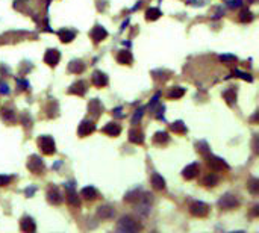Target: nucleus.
<instances>
[{
    "label": "nucleus",
    "instance_id": "nucleus-21",
    "mask_svg": "<svg viewBox=\"0 0 259 233\" xmlns=\"http://www.w3.org/2000/svg\"><path fill=\"white\" fill-rule=\"evenodd\" d=\"M58 35H59V40L62 43H71L74 40V37H76V31H71V29L65 28V29H61L58 32Z\"/></svg>",
    "mask_w": 259,
    "mask_h": 233
},
{
    "label": "nucleus",
    "instance_id": "nucleus-41",
    "mask_svg": "<svg viewBox=\"0 0 259 233\" xmlns=\"http://www.w3.org/2000/svg\"><path fill=\"white\" fill-rule=\"evenodd\" d=\"M0 93L2 94H10V88H8V85L7 84H0Z\"/></svg>",
    "mask_w": 259,
    "mask_h": 233
},
{
    "label": "nucleus",
    "instance_id": "nucleus-23",
    "mask_svg": "<svg viewBox=\"0 0 259 233\" xmlns=\"http://www.w3.org/2000/svg\"><path fill=\"white\" fill-rule=\"evenodd\" d=\"M129 141L141 145L144 142V133L140 129H132V130H129Z\"/></svg>",
    "mask_w": 259,
    "mask_h": 233
},
{
    "label": "nucleus",
    "instance_id": "nucleus-31",
    "mask_svg": "<svg viewBox=\"0 0 259 233\" xmlns=\"http://www.w3.org/2000/svg\"><path fill=\"white\" fill-rule=\"evenodd\" d=\"M0 117H2L5 121H10V123L16 121V114H14V111L10 109V108H4L2 112H0Z\"/></svg>",
    "mask_w": 259,
    "mask_h": 233
},
{
    "label": "nucleus",
    "instance_id": "nucleus-18",
    "mask_svg": "<svg viewBox=\"0 0 259 233\" xmlns=\"http://www.w3.org/2000/svg\"><path fill=\"white\" fill-rule=\"evenodd\" d=\"M117 62L123 64V65H131L134 62V56H132V53L129 50H121L117 55Z\"/></svg>",
    "mask_w": 259,
    "mask_h": 233
},
{
    "label": "nucleus",
    "instance_id": "nucleus-4",
    "mask_svg": "<svg viewBox=\"0 0 259 233\" xmlns=\"http://www.w3.org/2000/svg\"><path fill=\"white\" fill-rule=\"evenodd\" d=\"M38 147L41 148V151L44 154H55L56 153V145H55V141L52 136L49 135H44V136H40L38 138Z\"/></svg>",
    "mask_w": 259,
    "mask_h": 233
},
{
    "label": "nucleus",
    "instance_id": "nucleus-47",
    "mask_svg": "<svg viewBox=\"0 0 259 233\" xmlns=\"http://www.w3.org/2000/svg\"><path fill=\"white\" fill-rule=\"evenodd\" d=\"M253 150H254V153H257V136L256 135L253 138Z\"/></svg>",
    "mask_w": 259,
    "mask_h": 233
},
{
    "label": "nucleus",
    "instance_id": "nucleus-44",
    "mask_svg": "<svg viewBox=\"0 0 259 233\" xmlns=\"http://www.w3.org/2000/svg\"><path fill=\"white\" fill-rule=\"evenodd\" d=\"M35 191H37V188H35V186H31V188L26 189V195H28V197H32V195L35 194Z\"/></svg>",
    "mask_w": 259,
    "mask_h": 233
},
{
    "label": "nucleus",
    "instance_id": "nucleus-39",
    "mask_svg": "<svg viewBox=\"0 0 259 233\" xmlns=\"http://www.w3.org/2000/svg\"><path fill=\"white\" fill-rule=\"evenodd\" d=\"M143 112H144V108H140V109L135 112V115H134V118H132V124H137V121H140V120H141Z\"/></svg>",
    "mask_w": 259,
    "mask_h": 233
},
{
    "label": "nucleus",
    "instance_id": "nucleus-17",
    "mask_svg": "<svg viewBox=\"0 0 259 233\" xmlns=\"http://www.w3.org/2000/svg\"><path fill=\"white\" fill-rule=\"evenodd\" d=\"M197 174H199V164H190V165H188V167H185V168H184V171H182V176H184L187 180L194 179Z\"/></svg>",
    "mask_w": 259,
    "mask_h": 233
},
{
    "label": "nucleus",
    "instance_id": "nucleus-34",
    "mask_svg": "<svg viewBox=\"0 0 259 233\" xmlns=\"http://www.w3.org/2000/svg\"><path fill=\"white\" fill-rule=\"evenodd\" d=\"M196 150H197L199 153H202L203 156H205V154L209 153V145H208L206 141H199V142H196Z\"/></svg>",
    "mask_w": 259,
    "mask_h": 233
},
{
    "label": "nucleus",
    "instance_id": "nucleus-46",
    "mask_svg": "<svg viewBox=\"0 0 259 233\" xmlns=\"http://www.w3.org/2000/svg\"><path fill=\"white\" fill-rule=\"evenodd\" d=\"M112 114H114L115 117H120V118L123 117V114H121V108H117V109H114V111H112Z\"/></svg>",
    "mask_w": 259,
    "mask_h": 233
},
{
    "label": "nucleus",
    "instance_id": "nucleus-25",
    "mask_svg": "<svg viewBox=\"0 0 259 233\" xmlns=\"http://www.w3.org/2000/svg\"><path fill=\"white\" fill-rule=\"evenodd\" d=\"M80 195H82L85 200L93 201V200H96V198H97V191H96V188H94V186H86V188H83V189L80 191Z\"/></svg>",
    "mask_w": 259,
    "mask_h": 233
},
{
    "label": "nucleus",
    "instance_id": "nucleus-10",
    "mask_svg": "<svg viewBox=\"0 0 259 233\" xmlns=\"http://www.w3.org/2000/svg\"><path fill=\"white\" fill-rule=\"evenodd\" d=\"M90 37H91V40H93L94 43H100V41H103V40L108 37V32H106V29H105L103 26L96 25V26L91 29Z\"/></svg>",
    "mask_w": 259,
    "mask_h": 233
},
{
    "label": "nucleus",
    "instance_id": "nucleus-15",
    "mask_svg": "<svg viewBox=\"0 0 259 233\" xmlns=\"http://www.w3.org/2000/svg\"><path fill=\"white\" fill-rule=\"evenodd\" d=\"M86 88H88V85H86V82L85 81H77V82H74L71 87H70V90H68V93L70 94H76V96H85V93H86Z\"/></svg>",
    "mask_w": 259,
    "mask_h": 233
},
{
    "label": "nucleus",
    "instance_id": "nucleus-45",
    "mask_svg": "<svg viewBox=\"0 0 259 233\" xmlns=\"http://www.w3.org/2000/svg\"><path fill=\"white\" fill-rule=\"evenodd\" d=\"M158 100H159V94H156V96H155V97L152 99V102H150V109H152V108H153V106H155V105L158 103Z\"/></svg>",
    "mask_w": 259,
    "mask_h": 233
},
{
    "label": "nucleus",
    "instance_id": "nucleus-38",
    "mask_svg": "<svg viewBox=\"0 0 259 233\" xmlns=\"http://www.w3.org/2000/svg\"><path fill=\"white\" fill-rule=\"evenodd\" d=\"M11 180H13V177H11V176H5V174H2V176H0V186H7V185H10V183H11Z\"/></svg>",
    "mask_w": 259,
    "mask_h": 233
},
{
    "label": "nucleus",
    "instance_id": "nucleus-24",
    "mask_svg": "<svg viewBox=\"0 0 259 233\" xmlns=\"http://www.w3.org/2000/svg\"><path fill=\"white\" fill-rule=\"evenodd\" d=\"M103 133L109 135V136H118L121 133V127L117 123H108L103 127Z\"/></svg>",
    "mask_w": 259,
    "mask_h": 233
},
{
    "label": "nucleus",
    "instance_id": "nucleus-8",
    "mask_svg": "<svg viewBox=\"0 0 259 233\" xmlns=\"http://www.w3.org/2000/svg\"><path fill=\"white\" fill-rule=\"evenodd\" d=\"M190 210H191V213H193L194 216L202 218V216H206V215H208L209 206H208L206 203H202V201H194V203L190 206Z\"/></svg>",
    "mask_w": 259,
    "mask_h": 233
},
{
    "label": "nucleus",
    "instance_id": "nucleus-1",
    "mask_svg": "<svg viewBox=\"0 0 259 233\" xmlns=\"http://www.w3.org/2000/svg\"><path fill=\"white\" fill-rule=\"evenodd\" d=\"M141 224H138L137 221H134L131 216H123L118 224H117V231H123V233H129V231H138L141 230Z\"/></svg>",
    "mask_w": 259,
    "mask_h": 233
},
{
    "label": "nucleus",
    "instance_id": "nucleus-12",
    "mask_svg": "<svg viewBox=\"0 0 259 233\" xmlns=\"http://www.w3.org/2000/svg\"><path fill=\"white\" fill-rule=\"evenodd\" d=\"M59 59H61V55H59V52H58L56 49H49V50L46 52V55H44V62H46L47 65H50V67L58 65Z\"/></svg>",
    "mask_w": 259,
    "mask_h": 233
},
{
    "label": "nucleus",
    "instance_id": "nucleus-48",
    "mask_svg": "<svg viewBox=\"0 0 259 233\" xmlns=\"http://www.w3.org/2000/svg\"><path fill=\"white\" fill-rule=\"evenodd\" d=\"M257 209H259V206H254V207H253V216L257 215Z\"/></svg>",
    "mask_w": 259,
    "mask_h": 233
},
{
    "label": "nucleus",
    "instance_id": "nucleus-22",
    "mask_svg": "<svg viewBox=\"0 0 259 233\" xmlns=\"http://www.w3.org/2000/svg\"><path fill=\"white\" fill-rule=\"evenodd\" d=\"M83 70H85V64H83L80 59H73V61L68 64V71H70V73L80 74V73H83Z\"/></svg>",
    "mask_w": 259,
    "mask_h": 233
},
{
    "label": "nucleus",
    "instance_id": "nucleus-2",
    "mask_svg": "<svg viewBox=\"0 0 259 233\" xmlns=\"http://www.w3.org/2000/svg\"><path fill=\"white\" fill-rule=\"evenodd\" d=\"M205 158H206L208 167L212 171H227V170H230V167L221 158H217V156H214V154H209V153L205 154Z\"/></svg>",
    "mask_w": 259,
    "mask_h": 233
},
{
    "label": "nucleus",
    "instance_id": "nucleus-13",
    "mask_svg": "<svg viewBox=\"0 0 259 233\" xmlns=\"http://www.w3.org/2000/svg\"><path fill=\"white\" fill-rule=\"evenodd\" d=\"M91 82L93 85H96L97 88H103L108 85V76L102 71H94L91 76Z\"/></svg>",
    "mask_w": 259,
    "mask_h": 233
},
{
    "label": "nucleus",
    "instance_id": "nucleus-27",
    "mask_svg": "<svg viewBox=\"0 0 259 233\" xmlns=\"http://www.w3.org/2000/svg\"><path fill=\"white\" fill-rule=\"evenodd\" d=\"M223 97H224V100L227 102V105H233L235 102H236V90L233 88V87H230L229 90H226L224 93H223Z\"/></svg>",
    "mask_w": 259,
    "mask_h": 233
},
{
    "label": "nucleus",
    "instance_id": "nucleus-28",
    "mask_svg": "<svg viewBox=\"0 0 259 233\" xmlns=\"http://www.w3.org/2000/svg\"><path fill=\"white\" fill-rule=\"evenodd\" d=\"M141 189H134V191H129L126 195H124V201H127V203H137L140 198H141Z\"/></svg>",
    "mask_w": 259,
    "mask_h": 233
},
{
    "label": "nucleus",
    "instance_id": "nucleus-6",
    "mask_svg": "<svg viewBox=\"0 0 259 233\" xmlns=\"http://www.w3.org/2000/svg\"><path fill=\"white\" fill-rule=\"evenodd\" d=\"M64 188H65V200H67V203L71 207H79L80 201H79V197H77V192H76L74 186L71 183H65Z\"/></svg>",
    "mask_w": 259,
    "mask_h": 233
},
{
    "label": "nucleus",
    "instance_id": "nucleus-33",
    "mask_svg": "<svg viewBox=\"0 0 259 233\" xmlns=\"http://www.w3.org/2000/svg\"><path fill=\"white\" fill-rule=\"evenodd\" d=\"M184 94H185V90L181 87H176L168 93V99H181V97H184Z\"/></svg>",
    "mask_w": 259,
    "mask_h": 233
},
{
    "label": "nucleus",
    "instance_id": "nucleus-42",
    "mask_svg": "<svg viewBox=\"0 0 259 233\" xmlns=\"http://www.w3.org/2000/svg\"><path fill=\"white\" fill-rule=\"evenodd\" d=\"M164 111H165V108H164V106H159V111H158V114H156V118H158V120H164Z\"/></svg>",
    "mask_w": 259,
    "mask_h": 233
},
{
    "label": "nucleus",
    "instance_id": "nucleus-26",
    "mask_svg": "<svg viewBox=\"0 0 259 233\" xmlns=\"http://www.w3.org/2000/svg\"><path fill=\"white\" fill-rule=\"evenodd\" d=\"M168 141H170V136L167 132H156L153 136V142L156 145H165V144H168Z\"/></svg>",
    "mask_w": 259,
    "mask_h": 233
},
{
    "label": "nucleus",
    "instance_id": "nucleus-30",
    "mask_svg": "<svg viewBox=\"0 0 259 233\" xmlns=\"http://www.w3.org/2000/svg\"><path fill=\"white\" fill-rule=\"evenodd\" d=\"M170 129L175 132V133H181V135H184V133H187V124L184 123V121H175L171 126H170Z\"/></svg>",
    "mask_w": 259,
    "mask_h": 233
},
{
    "label": "nucleus",
    "instance_id": "nucleus-35",
    "mask_svg": "<svg viewBox=\"0 0 259 233\" xmlns=\"http://www.w3.org/2000/svg\"><path fill=\"white\" fill-rule=\"evenodd\" d=\"M247 188H248V191H250L253 195H257V194H259V180H257V179H251V180L248 182Z\"/></svg>",
    "mask_w": 259,
    "mask_h": 233
},
{
    "label": "nucleus",
    "instance_id": "nucleus-37",
    "mask_svg": "<svg viewBox=\"0 0 259 233\" xmlns=\"http://www.w3.org/2000/svg\"><path fill=\"white\" fill-rule=\"evenodd\" d=\"M232 76H238V77H241V79H244V81H247V82H251V81H253V77H251L248 73H242V71H238V70H235V71L232 73Z\"/></svg>",
    "mask_w": 259,
    "mask_h": 233
},
{
    "label": "nucleus",
    "instance_id": "nucleus-43",
    "mask_svg": "<svg viewBox=\"0 0 259 233\" xmlns=\"http://www.w3.org/2000/svg\"><path fill=\"white\" fill-rule=\"evenodd\" d=\"M220 59H221V61H236V58H235V56H232V55H224V56H220Z\"/></svg>",
    "mask_w": 259,
    "mask_h": 233
},
{
    "label": "nucleus",
    "instance_id": "nucleus-16",
    "mask_svg": "<svg viewBox=\"0 0 259 233\" xmlns=\"http://www.w3.org/2000/svg\"><path fill=\"white\" fill-rule=\"evenodd\" d=\"M20 228L26 233H32L37 230V225H35V221L31 218V216H23L22 221H20Z\"/></svg>",
    "mask_w": 259,
    "mask_h": 233
},
{
    "label": "nucleus",
    "instance_id": "nucleus-29",
    "mask_svg": "<svg viewBox=\"0 0 259 233\" xmlns=\"http://www.w3.org/2000/svg\"><path fill=\"white\" fill-rule=\"evenodd\" d=\"M161 16H162V13H161L159 8H149V10L146 11V20H147V22H155V20H158Z\"/></svg>",
    "mask_w": 259,
    "mask_h": 233
},
{
    "label": "nucleus",
    "instance_id": "nucleus-20",
    "mask_svg": "<svg viewBox=\"0 0 259 233\" xmlns=\"http://www.w3.org/2000/svg\"><path fill=\"white\" fill-rule=\"evenodd\" d=\"M114 215H115V210H114V207H111V206H100V207L97 209V216L102 218V219L114 218Z\"/></svg>",
    "mask_w": 259,
    "mask_h": 233
},
{
    "label": "nucleus",
    "instance_id": "nucleus-3",
    "mask_svg": "<svg viewBox=\"0 0 259 233\" xmlns=\"http://www.w3.org/2000/svg\"><path fill=\"white\" fill-rule=\"evenodd\" d=\"M28 168H29V171L31 173H34V174H37V176H40V174H44V162H43V159L38 156V154H32V156H29V159H28Z\"/></svg>",
    "mask_w": 259,
    "mask_h": 233
},
{
    "label": "nucleus",
    "instance_id": "nucleus-11",
    "mask_svg": "<svg viewBox=\"0 0 259 233\" xmlns=\"http://www.w3.org/2000/svg\"><path fill=\"white\" fill-rule=\"evenodd\" d=\"M96 130V124L90 120H83L80 124H79V129H77V133L79 136H88L90 133H93Z\"/></svg>",
    "mask_w": 259,
    "mask_h": 233
},
{
    "label": "nucleus",
    "instance_id": "nucleus-7",
    "mask_svg": "<svg viewBox=\"0 0 259 233\" xmlns=\"http://www.w3.org/2000/svg\"><path fill=\"white\" fill-rule=\"evenodd\" d=\"M238 204H239L238 198H236L235 195H232V194H224V195L218 200V207H220V209H226V210L233 209V207H236Z\"/></svg>",
    "mask_w": 259,
    "mask_h": 233
},
{
    "label": "nucleus",
    "instance_id": "nucleus-32",
    "mask_svg": "<svg viewBox=\"0 0 259 233\" xmlns=\"http://www.w3.org/2000/svg\"><path fill=\"white\" fill-rule=\"evenodd\" d=\"M218 182H220V177H218L217 174H214V173L208 174V176L203 179V185H206V186H217Z\"/></svg>",
    "mask_w": 259,
    "mask_h": 233
},
{
    "label": "nucleus",
    "instance_id": "nucleus-36",
    "mask_svg": "<svg viewBox=\"0 0 259 233\" xmlns=\"http://www.w3.org/2000/svg\"><path fill=\"white\" fill-rule=\"evenodd\" d=\"M253 20V14L247 10H242L241 14H239V22L241 23H250Z\"/></svg>",
    "mask_w": 259,
    "mask_h": 233
},
{
    "label": "nucleus",
    "instance_id": "nucleus-40",
    "mask_svg": "<svg viewBox=\"0 0 259 233\" xmlns=\"http://www.w3.org/2000/svg\"><path fill=\"white\" fill-rule=\"evenodd\" d=\"M226 4L229 5V8H238V7H241L242 0H229V2H226Z\"/></svg>",
    "mask_w": 259,
    "mask_h": 233
},
{
    "label": "nucleus",
    "instance_id": "nucleus-14",
    "mask_svg": "<svg viewBox=\"0 0 259 233\" xmlns=\"http://www.w3.org/2000/svg\"><path fill=\"white\" fill-rule=\"evenodd\" d=\"M102 111H103V105L100 103L99 99L90 100V103H88V112H90L94 118H99V117L102 115Z\"/></svg>",
    "mask_w": 259,
    "mask_h": 233
},
{
    "label": "nucleus",
    "instance_id": "nucleus-5",
    "mask_svg": "<svg viewBox=\"0 0 259 233\" xmlns=\"http://www.w3.org/2000/svg\"><path fill=\"white\" fill-rule=\"evenodd\" d=\"M153 195L152 194H144L137 203H138V206H137V213L138 215H141V216H147L149 213H150V204H152V198Z\"/></svg>",
    "mask_w": 259,
    "mask_h": 233
},
{
    "label": "nucleus",
    "instance_id": "nucleus-19",
    "mask_svg": "<svg viewBox=\"0 0 259 233\" xmlns=\"http://www.w3.org/2000/svg\"><path fill=\"white\" fill-rule=\"evenodd\" d=\"M150 182H152V186L158 191H164L165 189V180L161 174L158 173H153L152 177H150Z\"/></svg>",
    "mask_w": 259,
    "mask_h": 233
},
{
    "label": "nucleus",
    "instance_id": "nucleus-9",
    "mask_svg": "<svg viewBox=\"0 0 259 233\" xmlns=\"http://www.w3.org/2000/svg\"><path fill=\"white\" fill-rule=\"evenodd\" d=\"M62 194L59 192V189L55 185H50L47 189V201L50 204H61L62 203Z\"/></svg>",
    "mask_w": 259,
    "mask_h": 233
}]
</instances>
